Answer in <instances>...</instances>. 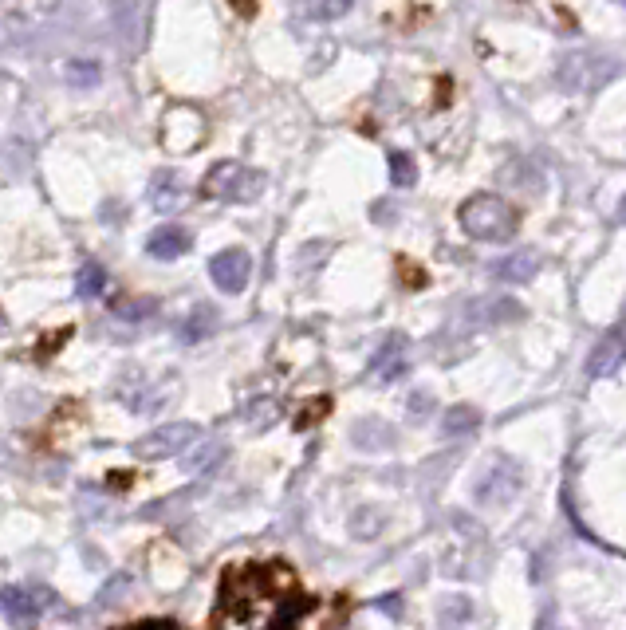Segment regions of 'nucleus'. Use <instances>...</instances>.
I'll use <instances>...</instances> for the list:
<instances>
[{"instance_id": "f257e3e1", "label": "nucleus", "mask_w": 626, "mask_h": 630, "mask_svg": "<svg viewBox=\"0 0 626 630\" xmlns=\"http://www.w3.org/2000/svg\"><path fill=\"white\" fill-rule=\"evenodd\" d=\"M56 607V591L48 583H8L0 591V611L12 627H32L44 615H52Z\"/></svg>"}, {"instance_id": "f03ea898", "label": "nucleus", "mask_w": 626, "mask_h": 630, "mask_svg": "<svg viewBox=\"0 0 626 630\" xmlns=\"http://www.w3.org/2000/svg\"><path fill=\"white\" fill-rule=\"evenodd\" d=\"M197 441H201V430L193 422H166V426H158V430H150V434L134 441V457L162 461V457H174V453H182Z\"/></svg>"}, {"instance_id": "7ed1b4c3", "label": "nucleus", "mask_w": 626, "mask_h": 630, "mask_svg": "<svg viewBox=\"0 0 626 630\" xmlns=\"http://www.w3.org/2000/svg\"><path fill=\"white\" fill-rule=\"evenodd\" d=\"M201 189H205V197H217V201H252L264 189V178H256L252 170L237 162H221V166H213V174L205 178Z\"/></svg>"}, {"instance_id": "20e7f679", "label": "nucleus", "mask_w": 626, "mask_h": 630, "mask_svg": "<svg viewBox=\"0 0 626 630\" xmlns=\"http://www.w3.org/2000/svg\"><path fill=\"white\" fill-rule=\"evenodd\" d=\"M249 272H252V264H249V252L245 249H225L209 260V276H213V284H217L221 292H229V296L245 292Z\"/></svg>"}, {"instance_id": "39448f33", "label": "nucleus", "mask_w": 626, "mask_h": 630, "mask_svg": "<svg viewBox=\"0 0 626 630\" xmlns=\"http://www.w3.org/2000/svg\"><path fill=\"white\" fill-rule=\"evenodd\" d=\"M189 245H193V237H189L182 225H162V229L150 233L146 252H150L154 260H178V256L189 252Z\"/></svg>"}, {"instance_id": "423d86ee", "label": "nucleus", "mask_w": 626, "mask_h": 630, "mask_svg": "<svg viewBox=\"0 0 626 630\" xmlns=\"http://www.w3.org/2000/svg\"><path fill=\"white\" fill-rule=\"evenodd\" d=\"M221 457H225V445H221V441H201V445H193V453L182 457V465H186V473H209Z\"/></svg>"}, {"instance_id": "0eeeda50", "label": "nucleus", "mask_w": 626, "mask_h": 630, "mask_svg": "<svg viewBox=\"0 0 626 630\" xmlns=\"http://www.w3.org/2000/svg\"><path fill=\"white\" fill-rule=\"evenodd\" d=\"M103 288H107V272H103L95 260L79 264V272H75V292H79L83 300H95V296H103Z\"/></svg>"}, {"instance_id": "6e6552de", "label": "nucleus", "mask_w": 626, "mask_h": 630, "mask_svg": "<svg viewBox=\"0 0 626 630\" xmlns=\"http://www.w3.org/2000/svg\"><path fill=\"white\" fill-rule=\"evenodd\" d=\"M351 438L359 441L363 449H386L390 441H394V430L390 426H382V422H375V418H367V422H359L355 426V434Z\"/></svg>"}, {"instance_id": "1a4fd4ad", "label": "nucleus", "mask_w": 626, "mask_h": 630, "mask_svg": "<svg viewBox=\"0 0 626 630\" xmlns=\"http://www.w3.org/2000/svg\"><path fill=\"white\" fill-rule=\"evenodd\" d=\"M178 205H182L178 186H174V182H166V178H158V186H154V209L170 213V209H178Z\"/></svg>"}, {"instance_id": "9d476101", "label": "nucleus", "mask_w": 626, "mask_h": 630, "mask_svg": "<svg viewBox=\"0 0 626 630\" xmlns=\"http://www.w3.org/2000/svg\"><path fill=\"white\" fill-rule=\"evenodd\" d=\"M209 331H213V312H209V308L193 312L189 315V327H182V335H186L189 343H193V339H205Z\"/></svg>"}, {"instance_id": "9b49d317", "label": "nucleus", "mask_w": 626, "mask_h": 630, "mask_svg": "<svg viewBox=\"0 0 626 630\" xmlns=\"http://www.w3.org/2000/svg\"><path fill=\"white\" fill-rule=\"evenodd\" d=\"M130 587H134V579H130V575H115V579H111V583L99 591V603H103V607H115V603L123 599Z\"/></svg>"}, {"instance_id": "f8f14e48", "label": "nucleus", "mask_w": 626, "mask_h": 630, "mask_svg": "<svg viewBox=\"0 0 626 630\" xmlns=\"http://www.w3.org/2000/svg\"><path fill=\"white\" fill-rule=\"evenodd\" d=\"M142 630H174V627H142Z\"/></svg>"}, {"instance_id": "ddd939ff", "label": "nucleus", "mask_w": 626, "mask_h": 630, "mask_svg": "<svg viewBox=\"0 0 626 630\" xmlns=\"http://www.w3.org/2000/svg\"><path fill=\"white\" fill-rule=\"evenodd\" d=\"M0 327H4V315H0Z\"/></svg>"}]
</instances>
